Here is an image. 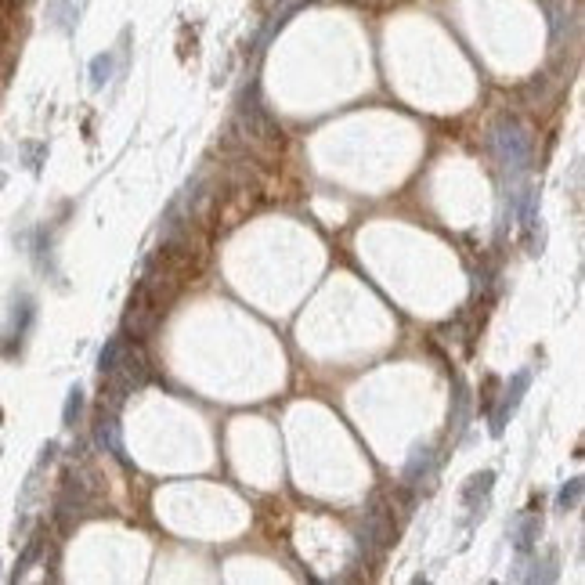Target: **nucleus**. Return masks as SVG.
<instances>
[{"mask_svg": "<svg viewBox=\"0 0 585 585\" xmlns=\"http://www.w3.org/2000/svg\"><path fill=\"white\" fill-rule=\"evenodd\" d=\"M148 372H152V365H148V354H145L141 340H127V344H123L120 361L113 365V372H105L101 408H113V412H120V405H123L134 391H141V387L148 383Z\"/></svg>", "mask_w": 585, "mask_h": 585, "instance_id": "f257e3e1", "label": "nucleus"}, {"mask_svg": "<svg viewBox=\"0 0 585 585\" xmlns=\"http://www.w3.org/2000/svg\"><path fill=\"white\" fill-rule=\"evenodd\" d=\"M492 145H495V155H499V163L513 174H520L527 167V159H531V134L527 127L517 120V116H502L492 130Z\"/></svg>", "mask_w": 585, "mask_h": 585, "instance_id": "f03ea898", "label": "nucleus"}, {"mask_svg": "<svg viewBox=\"0 0 585 585\" xmlns=\"http://www.w3.org/2000/svg\"><path fill=\"white\" fill-rule=\"evenodd\" d=\"M398 539V520H394V510L383 506L380 499H372V506L365 510V520H361V549L368 557H380L394 546Z\"/></svg>", "mask_w": 585, "mask_h": 585, "instance_id": "7ed1b4c3", "label": "nucleus"}, {"mask_svg": "<svg viewBox=\"0 0 585 585\" xmlns=\"http://www.w3.org/2000/svg\"><path fill=\"white\" fill-rule=\"evenodd\" d=\"M242 130H246V141H253L257 148H279L282 145V130L268 116V109H264L257 87L246 91V98H242Z\"/></svg>", "mask_w": 585, "mask_h": 585, "instance_id": "20e7f679", "label": "nucleus"}, {"mask_svg": "<svg viewBox=\"0 0 585 585\" xmlns=\"http://www.w3.org/2000/svg\"><path fill=\"white\" fill-rule=\"evenodd\" d=\"M159 318H163V307H159L141 286L134 289L130 304H127V314H123V336L127 340H148L159 326Z\"/></svg>", "mask_w": 585, "mask_h": 585, "instance_id": "39448f33", "label": "nucleus"}, {"mask_svg": "<svg viewBox=\"0 0 585 585\" xmlns=\"http://www.w3.org/2000/svg\"><path fill=\"white\" fill-rule=\"evenodd\" d=\"M513 217L520 221V235H524L527 253L531 257L542 253V206H539V192L535 188H520Z\"/></svg>", "mask_w": 585, "mask_h": 585, "instance_id": "423d86ee", "label": "nucleus"}, {"mask_svg": "<svg viewBox=\"0 0 585 585\" xmlns=\"http://www.w3.org/2000/svg\"><path fill=\"white\" fill-rule=\"evenodd\" d=\"M527 387H531V372H527V368L513 372L510 383H506L502 394H499V401L492 405V438H502V434H506V423L517 415V408H520Z\"/></svg>", "mask_w": 585, "mask_h": 585, "instance_id": "0eeeda50", "label": "nucleus"}, {"mask_svg": "<svg viewBox=\"0 0 585 585\" xmlns=\"http://www.w3.org/2000/svg\"><path fill=\"white\" fill-rule=\"evenodd\" d=\"M492 488H495V473L492 470H481V473H473L466 488H462V506L470 510V517H485L488 510V499H492Z\"/></svg>", "mask_w": 585, "mask_h": 585, "instance_id": "6e6552de", "label": "nucleus"}, {"mask_svg": "<svg viewBox=\"0 0 585 585\" xmlns=\"http://www.w3.org/2000/svg\"><path fill=\"white\" fill-rule=\"evenodd\" d=\"M87 510V488L80 477H66L62 485V495H59V524L62 527H73V520H80Z\"/></svg>", "mask_w": 585, "mask_h": 585, "instance_id": "1a4fd4ad", "label": "nucleus"}, {"mask_svg": "<svg viewBox=\"0 0 585 585\" xmlns=\"http://www.w3.org/2000/svg\"><path fill=\"white\" fill-rule=\"evenodd\" d=\"M94 441H98L105 452H113L116 459H127V452H123V434H120V419H116L113 408H101V412H98Z\"/></svg>", "mask_w": 585, "mask_h": 585, "instance_id": "9d476101", "label": "nucleus"}, {"mask_svg": "<svg viewBox=\"0 0 585 585\" xmlns=\"http://www.w3.org/2000/svg\"><path fill=\"white\" fill-rule=\"evenodd\" d=\"M434 466H438L434 448H431V445H415L412 455H408V462H405V485H408V488H419L423 481H431V477H434Z\"/></svg>", "mask_w": 585, "mask_h": 585, "instance_id": "9b49d317", "label": "nucleus"}, {"mask_svg": "<svg viewBox=\"0 0 585 585\" xmlns=\"http://www.w3.org/2000/svg\"><path fill=\"white\" fill-rule=\"evenodd\" d=\"M539 535H542V517L539 513H524L513 527V546H517V557H527L531 549L539 546Z\"/></svg>", "mask_w": 585, "mask_h": 585, "instance_id": "f8f14e48", "label": "nucleus"}, {"mask_svg": "<svg viewBox=\"0 0 585 585\" xmlns=\"http://www.w3.org/2000/svg\"><path fill=\"white\" fill-rule=\"evenodd\" d=\"M33 314H36L33 300H29V296H22V300L15 304V314H12V329H8L12 347H4V354H15V344H22V340H26V333H29V326H33Z\"/></svg>", "mask_w": 585, "mask_h": 585, "instance_id": "ddd939ff", "label": "nucleus"}, {"mask_svg": "<svg viewBox=\"0 0 585 585\" xmlns=\"http://www.w3.org/2000/svg\"><path fill=\"white\" fill-rule=\"evenodd\" d=\"M466 419H470V391L462 380H455V405H452V434L455 438L466 431Z\"/></svg>", "mask_w": 585, "mask_h": 585, "instance_id": "4468645a", "label": "nucleus"}, {"mask_svg": "<svg viewBox=\"0 0 585 585\" xmlns=\"http://www.w3.org/2000/svg\"><path fill=\"white\" fill-rule=\"evenodd\" d=\"M123 344H127V336L120 333V336H113L109 344L101 347V354H98V372L105 376V372H113V365L120 361V354H123Z\"/></svg>", "mask_w": 585, "mask_h": 585, "instance_id": "2eb2a0df", "label": "nucleus"}, {"mask_svg": "<svg viewBox=\"0 0 585 585\" xmlns=\"http://www.w3.org/2000/svg\"><path fill=\"white\" fill-rule=\"evenodd\" d=\"M40 553H43V535H33V539H29V546L22 549V557H19V564H15V574H12V578H15V581H19V578H26V571H29V567L40 560Z\"/></svg>", "mask_w": 585, "mask_h": 585, "instance_id": "dca6fc26", "label": "nucleus"}, {"mask_svg": "<svg viewBox=\"0 0 585 585\" xmlns=\"http://www.w3.org/2000/svg\"><path fill=\"white\" fill-rule=\"evenodd\" d=\"M113 69H116V59L105 51V55H98L94 62H91V87H105L113 80Z\"/></svg>", "mask_w": 585, "mask_h": 585, "instance_id": "f3484780", "label": "nucleus"}, {"mask_svg": "<svg viewBox=\"0 0 585 585\" xmlns=\"http://www.w3.org/2000/svg\"><path fill=\"white\" fill-rule=\"evenodd\" d=\"M80 415H83V391L73 387L69 398H66V408H62V423H66V427H76Z\"/></svg>", "mask_w": 585, "mask_h": 585, "instance_id": "a211bd4d", "label": "nucleus"}, {"mask_svg": "<svg viewBox=\"0 0 585 585\" xmlns=\"http://www.w3.org/2000/svg\"><path fill=\"white\" fill-rule=\"evenodd\" d=\"M578 502H581V477H571V481L560 488V495H557V506L567 513V510H578Z\"/></svg>", "mask_w": 585, "mask_h": 585, "instance_id": "6ab92c4d", "label": "nucleus"}, {"mask_svg": "<svg viewBox=\"0 0 585 585\" xmlns=\"http://www.w3.org/2000/svg\"><path fill=\"white\" fill-rule=\"evenodd\" d=\"M51 15H55V26H62V29H73L76 8H73V4H55V8H51Z\"/></svg>", "mask_w": 585, "mask_h": 585, "instance_id": "aec40b11", "label": "nucleus"}, {"mask_svg": "<svg viewBox=\"0 0 585 585\" xmlns=\"http://www.w3.org/2000/svg\"><path fill=\"white\" fill-rule=\"evenodd\" d=\"M22 152H26V167L29 170H40V159L47 155V145H26Z\"/></svg>", "mask_w": 585, "mask_h": 585, "instance_id": "412c9836", "label": "nucleus"}, {"mask_svg": "<svg viewBox=\"0 0 585 585\" xmlns=\"http://www.w3.org/2000/svg\"><path fill=\"white\" fill-rule=\"evenodd\" d=\"M0 185H4V174H0Z\"/></svg>", "mask_w": 585, "mask_h": 585, "instance_id": "4be33fe9", "label": "nucleus"}, {"mask_svg": "<svg viewBox=\"0 0 585 585\" xmlns=\"http://www.w3.org/2000/svg\"><path fill=\"white\" fill-rule=\"evenodd\" d=\"M0 419H4V412H0Z\"/></svg>", "mask_w": 585, "mask_h": 585, "instance_id": "5701e85b", "label": "nucleus"}]
</instances>
